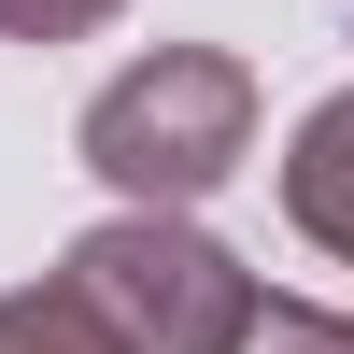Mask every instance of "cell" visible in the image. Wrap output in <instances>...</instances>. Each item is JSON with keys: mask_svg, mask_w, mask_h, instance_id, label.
Wrapping results in <instances>:
<instances>
[{"mask_svg": "<svg viewBox=\"0 0 354 354\" xmlns=\"http://www.w3.org/2000/svg\"><path fill=\"white\" fill-rule=\"evenodd\" d=\"M255 156V71L227 43H156L85 100V170L142 213H185Z\"/></svg>", "mask_w": 354, "mask_h": 354, "instance_id": "obj_1", "label": "cell"}, {"mask_svg": "<svg viewBox=\"0 0 354 354\" xmlns=\"http://www.w3.org/2000/svg\"><path fill=\"white\" fill-rule=\"evenodd\" d=\"M57 283L100 312L113 354H227V340H241V312H255V270H241V255L198 241L185 213H142V198H128L113 227H85Z\"/></svg>", "mask_w": 354, "mask_h": 354, "instance_id": "obj_2", "label": "cell"}, {"mask_svg": "<svg viewBox=\"0 0 354 354\" xmlns=\"http://www.w3.org/2000/svg\"><path fill=\"white\" fill-rule=\"evenodd\" d=\"M283 213H298V241H326L354 270V85L298 113V142H283Z\"/></svg>", "mask_w": 354, "mask_h": 354, "instance_id": "obj_3", "label": "cell"}, {"mask_svg": "<svg viewBox=\"0 0 354 354\" xmlns=\"http://www.w3.org/2000/svg\"><path fill=\"white\" fill-rule=\"evenodd\" d=\"M0 354H113V340L71 283H28V298H0Z\"/></svg>", "mask_w": 354, "mask_h": 354, "instance_id": "obj_4", "label": "cell"}, {"mask_svg": "<svg viewBox=\"0 0 354 354\" xmlns=\"http://www.w3.org/2000/svg\"><path fill=\"white\" fill-rule=\"evenodd\" d=\"M227 354H354V312H312V298H255Z\"/></svg>", "mask_w": 354, "mask_h": 354, "instance_id": "obj_5", "label": "cell"}, {"mask_svg": "<svg viewBox=\"0 0 354 354\" xmlns=\"http://www.w3.org/2000/svg\"><path fill=\"white\" fill-rule=\"evenodd\" d=\"M128 0H0V43H85V28H113Z\"/></svg>", "mask_w": 354, "mask_h": 354, "instance_id": "obj_6", "label": "cell"}]
</instances>
